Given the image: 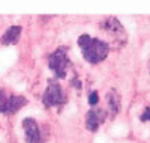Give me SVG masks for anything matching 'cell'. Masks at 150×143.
Here are the masks:
<instances>
[{"label":"cell","mask_w":150,"mask_h":143,"mask_svg":"<svg viewBox=\"0 0 150 143\" xmlns=\"http://www.w3.org/2000/svg\"><path fill=\"white\" fill-rule=\"evenodd\" d=\"M78 47L83 53L84 60L92 65L104 62L110 54V45L105 41L99 39V38H93L87 33L78 38Z\"/></svg>","instance_id":"6da1fadb"},{"label":"cell","mask_w":150,"mask_h":143,"mask_svg":"<svg viewBox=\"0 0 150 143\" xmlns=\"http://www.w3.org/2000/svg\"><path fill=\"white\" fill-rule=\"evenodd\" d=\"M107 118H108V110L93 107L86 114V128L89 129V131L95 133V131L99 129V127L105 124Z\"/></svg>","instance_id":"8992f818"},{"label":"cell","mask_w":150,"mask_h":143,"mask_svg":"<svg viewBox=\"0 0 150 143\" xmlns=\"http://www.w3.org/2000/svg\"><path fill=\"white\" fill-rule=\"evenodd\" d=\"M21 125H23V129H24L26 143H45L44 139H42L41 128L33 118H24Z\"/></svg>","instance_id":"52a82bcc"},{"label":"cell","mask_w":150,"mask_h":143,"mask_svg":"<svg viewBox=\"0 0 150 143\" xmlns=\"http://www.w3.org/2000/svg\"><path fill=\"white\" fill-rule=\"evenodd\" d=\"M26 106H27V98L26 97L11 94L6 89L0 87V113L14 114Z\"/></svg>","instance_id":"277c9868"},{"label":"cell","mask_w":150,"mask_h":143,"mask_svg":"<svg viewBox=\"0 0 150 143\" xmlns=\"http://www.w3.org/2000/svg\"><path fill=\"white\" fill-rule=\"evenodd\" d=\"M48 68L53 71L57 79H66L71 68V60L65 48H57L48 56Z\"/></svg>","instance_id":"3957f363"},{"label":"cell","mask_w":150,"mask_h":143,"mask_svg":"<svg viewBox=\"0 0 150 143\" xmlns=\"http://www.w3.org/2000/svg\"><path fill=\"white\" fill-rule=\"evenodd\" d=\"M68 102V95L65 92V89L62 87V84L56 80H48L47 89L42 95V104L44 107H60L65 106Z\"/></svg>","instance_id":"7a4b0ae2"},{"label":"cell","mask_w":150,"mask_h":143,"mask_svg":"<svg viewBox=\"0 0 150 143\" xmlns=\"http://www.w3.org/2000/svg\"><path fill=\"white\" fill-rule=\"evenodd\" d=\"M98 102H99V95H98V92H92V94L89 95V104H90V106H96Z\"/></svg>","instance_id":"30bf717a"},{"label":"cell","mask_w":150,"mask_h":143,"mask_svg":"<svg viewBox=\"0 0 150 143\" xmlns=\"http://www.w3.org/2000/svg\"><path fill=\"white\" fill-rule=\"evenodd\" d=\"M99 27H101V30L107 32L110 36H112L114 39L125 42V39H126V32H125V27L122 26V23L114 18V17H108L105 20H102L101 23H99Z\"/></svg>","instance_id":"5b68a950"},{"label":"cell","mask_w":150,"mask_h":143,"mask_svg":"<svg viewBox=\"0 0 150 143\" xmlns=\"http://www.w3.org/2000/svg\"><path fill=\"white\" fill-rule=\"evenodd\" d=\"M107 104H108V114L110 116H117L119 114V112H120V104H122V101H120V95L116 92V90H110V94L107 95Z\"/></svg>","instance_id":"9c48e42d"},{"label":"cell","mask_w":150,"mask_h":143,"mask_svg":"<svg viewBox=\"0 0 150 143\" xmlns=\"http://www.w3.org/2000/svg\"><path fill=\"white\" fill-rule=\"evenodd\" d=\"M140 119H141V122H150V106L146 107V110H144L143 114L140 116Z\"/></svg>","instance_id":"8fae6325"},{"label":"cell","mask_w":150,"mask_h":143,"mask_svg":"<svg viewBox=\"0 0 150 143\" xmlns=\"http://www.w3.org/2000/svg\"><path fill=\"white\" fill-rule=\"evenodd\" d=\"M21 32H23L21 26H18V24L11 26V27L6 29V32L3 33L0 42H2V45H14V44H17L20 36H21Z\"/></svg>","instance_id":"ba28073f"}]
</instances>
